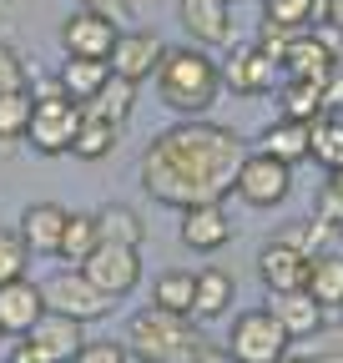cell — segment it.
Here are the masks:
<instances>
[{"label": "cell", "mask_w": 343, "mask_h": 363, "mask_svg": "<svg viewBox=\"0 0 343 363\" xmlns=\"http://www.w3.org/2000/svg\"><path fill=\"white\" fill-rule=\"evenodd\" d=\"M242 136L218 126V121H182L162 131L142 157V187L147 197L167 207H202V202H223L237 187L242 172Z\"/></svg>", "instance_id": "1"}, {"label": "cell", "mask_w": 343, "mask_h": 363, "mask_svg": "<svg viewBox=\"0 0 343 363\" xmlns=\"http://www.w3.org/2000/svg\"><path fill=\"white\" fill-rule=\"evenodd\" d=\"M152 76H157V96L182 116H202L223 91V66L197 45H167Z\"/></svg>", "instance_id": "2"}, {"label": "cell", "mask_w": 343, "mask_h": 363, "mask_svg": "<svg viewBox=\"0 0 343 363\" xmlns=\"http://www.w3.org/2000/svg\"><path fill=\"white\" fill-rule=\"evenodd\" d=\"M202 328L187 323V313H167V308H142L132 313V328H126V348L142 363H192L202 353Z\"/></svg>", "instance_id": "3"}, {"label": "cell", "mask_w": 343, "mask_h": 363, "mask_svg": "<svg viewBox=\"0 0 343 363\" xmlns=\"http://www.w3.org/2000/svg\"><path fill=\"white\" fill-rule=\"evenodd\" d=\"M76 131H81V106L66 96V91H46V96H35L26 142H30L40 157H66V152L76 147Z\"/></svg>", "instance_id": "4"}, {"label": "cell", "mask_w": 343, "mask_h": 363, "mask_svg": "<svg viewBox=\"0 0 343 363\" xmlns=\"http://www.w3.org/2000/svg\"><path fill=\"white\" fill-rule=\"evenodd\" d=\"M40 293H46V313H66V318H81V323H91V318L111 313V303H116V298H106L91 278H86L81 267L51 272V278L40 283Z\"/></svg>", "instance_id": "5"}, {"label": "cell", "mask_w": 343, "mask_h": 363, "mask_svg": "<svg viewBox=\"0 0 343 363\" xmlns=\"http://www.w3.org/2000/svg\"><path fill=\"white\" fill-rule=\"evenodd\" d=\"M288 333H283V323L268 313V308H252V313H242L237 323H232V338H227V353H232V363H278L283 353H288Z\"/></svg>", "instance_id": "6"}, {"label": "cell", "mask_w": 343, "mask_h": 363, "mask_svg": "<svg viewBox=\"0 0 343 363\" xmlns=\"http://www.w3.org/2000/svg\"><path fill=\"white\" fill-rule=\"evenodd\" d=\"M283 81V61L273 51H263L257 40L247 45H232V56L223 66V86L237 91V96H268V91H278Z\"/></svg>", "instance_id": "7"}, {"label": "cell", "mask_w": 343, "mask_h": 363, "mask_svg": "<svg viewBox=\"0 0 343 363\" xmlns=\"http://www.w3.org/2000/svg\"><path fill=\"white\" fill-rule=\"evenodd\" d=\"M81 272L91 278L106 298H126L142 283V247H121V242H96V252L81 262Z\"/></svg>", "instance_id": "8"}, {"label": "cell", "mask_w": 343, "mask_h": 363, "mask_svg": "<svg viewBox=\"0 0 343 363\" xmlns=\"http://www.w3.org/2000/svg\"><path fill=\"white\" fill-rule=\"evenodd\" d=\"M288 187H293V167H288V162H278V157H268V152H247L232 192H237L247 207H278V202L288 197Z\"/></svg>", "instance_id": "9"}, {"label": "cell", "mask_w": 343, "mask_h": 363, "mask_svg": "<svg viewBox=\"0 0 343 363\" xmlns=\"http://www.w3.org/2000/svg\"><path fill=\"white\" fill-rule=\"evenodd\" d=\"M116 16L106 11H91V6H81L76 16H66L61 26V45H66V56H86V61H106L111 56V45H116Z\"/></svg>", "instance_id": "10"}, {"label": "cell", "mask_w": 343, "mask_h": 363, "mask_svg": "<svg viewBox=\"0 0 343 363\" xmlns=\"http://www.w3.org/2000/svg\"><path fill=\"white\" fill-rule=\"evenodd\" d=\"M162 51H167V45H162L157 30H121L116 45H111V56H106V66L116 76H126V81H147L157 71Z\"/></svg>", "instance_id": "11"}, {"label": "cell", "mask_w": 343, "mask_h": 363, "mask_svg": "<svg viewBox=\"0 0 343 363\" xmlns=\"http://www.w3.org/2000/svg\"><path fill=\"white\" fill-rule=\"evenodd\" d=\"M268 313L283 323V333L288 338H318L323 333V303L308 293V288H283V293H273L268 298Z\"/></svg>", "instance_id": "12"}, {"label": "cell", "mask_w": 343, "mask_h": 363, "mask_svg": "<svg viewBox=\"0 0 343 363\" xmlns=\"http://www.w3.org/2000/svg\"><path fill=\"white\" fill-rule=\"evenodd\" d=\"M40 313H46V293H40V283H0V333H11V338H26L35 323H40Z\"/></svg>", "instance_id": "13"}, {"label": "cell", "mask_w": 343, "mask_h": 363, "mask_svg": "<svg viewBox=\"0 0 343 363\" xmlns=\"http://www.w3.org/2000/svg\"><path fill=\"white\" fill-rule=\"evenodd\" d=\"M232 238V222L223 212V202H202V207H182V247L192 252H218Z\"/></svg>", "instance_id": "14"}, {"label": "cell", "mask_w": 343, "mask_h": 363, "mask_svg": "<svg viewBox=\"0 0 343 363\" xmlns=\"http://www.w3.org/2000/svg\"><path fill=\"white\" fill-rule=\"evenodd\" d=\"M26 338L46 348L51 363H76V353L86 343V323H81V318H66V313H40V323Z\"/></svg>", "instance_id": "15"}, {"label": "cell", "mask_w": 343, "mask_h": 363, "mask_svg": "<svg viewBox=\"0 0 343 363\" xmlns=\"http://www.w3.org/2000/svg\"><path fill=\"white\" fill-rule=\"evenodd\" d=\"M308 262L313 257H303L298 247H288V242H268L263 252H257V272H263V283H268V293H283V288H308Z\"/></svg>", "instance_id": "16"}, {"label": "cell", "mask_w": 343, "mask_h": 363, "mask_svg": "<svg viewBox=\"0 0 343 363\" xmlns=\"http://www.w3.org/2000/svg\"><path fill=\"white\" fill-rule=\"evenodd\" d=\"M177 16H182V30L202 45H223L232 35L227 0H177Z\"/></svg>", "instance_id": "17"}, {"label": "cell", "mask_w": 343, "mask_h": 363, "mask_svg": "<svg viewBox=\"0 0 343 363\" xmlns=\"http://www.w3.org/2000/svg\"><path fill=\"white\" fill-rule=\"evenodd\" d=\"M61 233H66V207L61 202H30L26 217H21V238L30 252H56L61 247Z\"/></svg>", "instance_id": "18"}, {"label": "cell", "mask_w": 343, "mask_h": 363, "mask_svg": "<svg viewBox=\"0 0 343 363\" xmlns=\"http://www.w3.org/2000/svg\"><path fill=\"white\" fill-rule=\"evenodd\" d=\"M227 308H232V278L223 267H202L197 288H192V318L207 323V318H223Z\"/></svg>", "instance_id": "19"}, {"label": "cell", "mask_w": 343, "mask_h": 363, "mask_svg": "<svg viewBox=\"0 0 343 363\" xmlns=\"http://www.w3.org/2000/svg\"><path fill=\"white\" fill-rule=\"evenodd\" d=\"M106 76H111V66L106 61H86V56H66V66H61V91H66V96L76 101V106H86V101H91L96 96V91L106 86Z\"/></svg>", "instance_id": "20"}, {"label": "cell", "mask_w": 343, "mask_h": 363, "mask_svg": "<svg viewBox=\"0 0 343 363\" xmlns=\"http://www.w3.org/2000/svg\"><path fill=\"white\" fill-rule=\"evenodd\" d=\"M257 152H268L278 162H308V121H293V116H278L268 131H263V147Z\"/></svg>", "instance_id": "21"}, {"label": "cell", "mask_w": 343, "mask_h": 363, "mask_svg": "<svg viewBox=\"0 0 343 363\" xmlns=\"http://www.w3.org/2000/svg\"><path fill=\"white\" fill-rule=\"evenodd\" d=\"M96 242H101V233H96V212H66V233H61L56 257H61L66 267H81L86 257L96 252Z\"/></svg>", "instance_id": "22"}, {"label": "cell", "mask_w": 343, "mask_h": 363, "mask_svg": "<svg viewBox=\"0 0 343 363\" xmlns=\"http://www.w3.org/2000/svg\"><path fill=\"white\" fill-rule=\"evenodd\" d=\"M116 142H121V126H116V121L81 111V131H76V147H71L81 162H101V157H111Z\"/></svg>", "instance_id": "23"}, {"label": "cell", "mask_w": 343, "mask_h": 363, "mask_svg": "<svg viewBox=\"0 0 343 363\" xmlns=\"http://www.w3.org/2000/svg\"><path fill=\"white\" fill-rule=\"evenodd\" d=\"M132 106H137V81H126V76H106V86L96 91V96L91 101H86L81 111H91V116H106V121H126V116H132Z\"/></svg>", "instance_id": "24"}, {"label": "cell", "mask_w": 343, "mask_h": 363, "mask_svg": "<svg viewBox=\"0 0 343 363\" xmlns=\"http://www.w3.org/2000/svg\"><path fill=\"white\" fill-rule=\"evenodd\" d=\"M308 157L318 162V167H343V121L333 116V111H323V116H313L308 121Z\"/></svg>", "instance_id": "25"}, {"label": "cell", "mask_w": 343, "mask_h": 363, "mask_svg": "<svg viewBox=\"0 0 343 363\" xmlns=\"http://www.w3.org/2000/svg\"><path fill=\"white\" fill-rule=\"evenodd\" d=\"M308 293L323 308H343V252H318L308 262Z\"/></svg>", "instance_id": "26"}, {"label": "cell", "mask_w": 343, "mask_h": 363, "mask_svg": "<svg viewBox=\"0 0 343 363\" xmlns=\"http://www.w3.org/2000/svg\"><path fill=\"white\" fill-rule=\"evenodd\" d=\"M278 101H283V116H293V121H313V116H323V86H318V81L283 76V81H278Z\"/></svg>", "instance_id": "27"}, {"label": "cell", "mask_w": 343, "mask_h": 363, "mask_svg": "<svg viewBox=\"0 0 343 363\" xmlns=\"http://www.w3.org/2000/svg\"><path fill=\"white\" fill-rule=\"evenodd\" d=\"M96 233L101 242H121V247H142V217L132 207H121V202H106L96 212Z\"/></svg>", "instance_id": "28"}, {"label": "cell", "mask_w": 343, "mask_h": 363, "mask_svg": "<svg viewBox=\"0 0 343 363\" xmlns=\"http://www.w3.org/2000/svg\"><path fill=\"white\" fill-rule=\"evenodd\" d=\"M192 288H197V272L167 267L162 278L152 283V303H157V308H167V313H187V318H192Z\"/></svg>", "instance_id": "29"}, {"label": "cell", "mask_w": 343, "mask_h": 363, "mask_svg": "<svg viewBox=\"0 0 343 363\" xmlns=\"http://www.w3.org/2000/svg\"><path fill=\"white\" fill-rule=\"evenodd\" d=\"M30 111H35V96H30V91H6V96H0V147L26 142Z\"/></svg>", "instance_id": "30"}, {"label": "cell", "mask_w": 343, "mask_h": 363, "mask_svg": "<svg viewBox=\"0 0 343 363\" xmlns=\"http://www.w3.org/2000/svg\"><path fill=\"white\" fill-rule=\"evenodd\" d=\"M26 267H30V247H26V238L11 233V227H0V283L26 278Z\"/></svg>", "instance_id": "31"}, {"label": "cell", "mask_w": 343, "mask_h": 363, "mask_svg": "<svg viewBox=\"0 0 343 363\" xmlns=\"http://www.w3.org/2000/svg\"><path fill=\"white\" fill-rule=\"evenodd\" d=\"M318 11H323V0H263V21H278L293 30H303Z\"/></svg>", "instance_id": "32"}, {"label": "cell", "mask_w": 343, "mask_h": 363, "mask_svg": "<svg viewBox=\"0 0 343 363\" xmlns=\"http://www.w3.org/2000/svg\"><path fill=\"white\" fill-rule=\"evenodd\" d=\"M328 238V222H318V217H308V222H293V227H283L278 233V242H288V247H298L303 257H318V242Z\"/></svg>", "instance_id": "33"}, {"label": "cell", "mask_w": 343, "mask_h": 363, "mask_svg": "<svg viewBox=\"0 0 343 363\" xmlns=\"http://www.w3.org/2000/svg\"><path fill=\"white\" fill-rule=\"evenodd\" d=\"M6 91H26V66H21V51L0 40V96Z\"/></svg>", "instance_id": "34"}, {"label": "cell", "mask_w": 343, "mask_h": 363, "mask_svg": "<svg viewBox=\"0 0 343 363\" xmlns=\"http://www.w3.org/2000/svg\"><path fill=\"white\" fill-rule=\"evenodd\" d=\"M126 358H132V348H121V343H111V338L81 343V353H76V363H126Z\"/></svg>", "instance_id": "35"}, {"label": "cell", "mask_w": 343, "mask_h": 363, "mask_svg": "<svg viewBox=\"0 0 343 363\" xmlns=\"http://www.w3.org/2000/svg\"><path fill=\"white\" fill-rule=\"evenodd\" d=\"M313 217H318V222H328V227H343V187H333V182H328V187L318 192Z\"/></svg>", "instance_id": "36"}, {"label": "cell", "mask_w": 343, "mask_h": 363, "mask_svg": "<svg viewBox=\"0 0 343 363\" xmlns=\"http://www.w3.org/2000/svg\"><path fill=\"white\" fill-rule=\"evenodd\" d=\"M6 363H51V358H46V348H40V343L21 338V343L11 348V358H6Z\"/></svg>", "instance_id": "37"}, {"label": "cell", "mask_w": 343, "mask_h": 363, "mask_svg": "<svg viewBox=\"0 0 343 363\" xmlns=\"http://www.w3.org/2000/svg\"><path fill=\"white\" fill-rule=\"evenodd\" d=\"M323 16H328V26L343 30V0H323Z\"/></svg>", "instance_id": "38"}, {"label": "cell", "mask_w": 343, "mask_h": 363, "mask_svg": "<svg viewBox=\"0 0 343 363\" xmlns=\"http://www.w3.org/2000/svg\"><path fill=\"white\" fill-rule=\"evenodd\" d=\"M81 6H91V11H106V16H116V11H126L121 0H81Z\"/></svg>", "instance_id": "39"}, {"label": "cell", "mask_w": 343, "mask_h": 363, "mask_svg": "<svg viewBox=\"0 0 343 363\" xmlns=\"http://www.w3.org/2000/svg\"><path fill=\"white\" fill-rule=\"evenodd\" d=\"M323 348H328V353H343V328H333V333H323Z\"/></svg>", "instance_id": "40"}, {"label": "cell", "mask_w": 343, "mask_h": 363, "mask_svg": "<svg viewBox=\"0 0 343 363\" xmlns=\"http://www.w3.org/2000/svg\"><path fill=\"white\" fill-rule=\"evenodd\" d=\"M313 363H343V353H328L323 348V353H313Z\"/></svg>", "instance_id": "41"}, {"label": "cell", "mask_w": 343, "mask_h": 363, "mask_svg": "<svg viewBox=\"0 0 343 363\" xmlns=\"http://www.w3.org/2000/svg\"><path fill=\"white\" fill-rule=\"evenodd\" d=\"M328 182H333V187H343V167H333V172H328Z\"/></svg>", "instance_id": "42"}, {"label": "cell", "mask_w": 343, "mask_h": 363, "mask_svg": "<svg viewBox=\"0 0 343 363\" xmlns=\"http://www.w3.org/2000/svg\"><path fill=\"white\" fill-rule=\"evenodd\" d=\"M278 363H313V358H298V353H283Z\"/></svg>", "instance_id": "43"}, {"label": "cell", "mask_w": 343, "mask_h": 363, "mask_svg": "<svg viewBox=\"0 0 343 363\" xmlns=\"http://www.w3.org/2000/svg\"><path fill=\"white\" fill-rule=\"evenodd\" d=\"M121 6H137V0H121Z\"/></svg>", "instance_id": "44"}, {"label": "cell", "mask_w": 343, "mask_h": 363, "mask_svg": "<svg viewBox=\"0 0 343 363\" xmlns=\"http://www.w3.org/2000/svg\"><path fill=\"white\" fill-rule=\"evenodd\" d=\"M227 6H232V0H227Z\"/></svg>", "instance_id": "45"}, {"label": "cell", "mask_w": 343, "mask_h": 363, "mask_svg": "<svg viewBox=\"0 0 343 363\" xmlns=\"http://www.w3.org/2000/svg\"><path fill=\"white\" fill-rule=\"evenodd\" d=\"M0 338H6V333H0Z\"/></svg>", "instance_id": "46"}]
</instances>
